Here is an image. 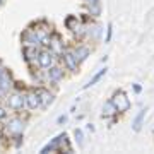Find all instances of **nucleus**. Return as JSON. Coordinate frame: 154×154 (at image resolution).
<instances>
[{
    "mask_svg": "<svg viewBox=\"0 0 154 154\" xmlns=\"http://www.w3.org/2000/svg\"><path fill=\"white\" fill-rule=\"evenodd\" d=\"M111 103L115 105V108H116L118 113H127V111L130 110V99H128V96H127L125 91H122V89H118V91L113 93Z\"/></svg>",
    "mask_w": 154,
    "mask_h": 154,
    "instance_id": "f257e3e1",
    "label": "nucleus"
},
{
    "mask_svg": "<svg viewBox=\"0 0 154 154\" xmlns=\"http://www.w3.org/2000/svg\"><path fill=\"white\" fill-rule=\"evenodd\" d=\"M5 130L11 135H19V134H22V130H24V122L21 120V118H12L9 123H7Z\"/></svg>",
    "mask_w": 154,
    "mask_h": 154,
    "instance_id": "f03ea898",
    "label": "nucleus"
},
{
    "mask_svg": "<svg viewBox=\"0 0 154 154\" xmlns=\"http://www.w3.org/2000/svg\"><path fill=\"white\" fill-rule=\"evenodd\" d=\"M38 63L43 69H50L53 65V53L51 51H39L38 53Z\"/></svg>",
    "mask_w": 154,
    "mask_h": 154,
    "instance_id": "7ed1b4c3",
    "label": "nucleus"
},
{
    "mask_svg": "<svg viewBox=\"0 0 154 154\" xmlns=\"http://www.w3.org/2000/svg\"><path fill=\"white\" fill-rule=\"evenodd\" d=\"M26 105V99L24 96L19 93H14L12 96H9V106L12 110H22V106Z\"/></svg>",
    "mask_w": 154,
    "mask_h": 154,
    "instance_id": "20e7f679",
    "label": "nucleus"
},
{
    "mask_svg": "<svg viewBox=\"0 0 154 154\" xmlns=\"http://www.w3.org/2000/svg\"><path fill=\"white\" fill-rule=\"evenodd\" d=\"M24 99H26V106L29 110H36L38 106H41V99H39L38 93H28L24 96Z\"/></svg>",
    "mask_w": 154,
    "mask_h": 154,
    "instance_id": "39448f33",
    "label": "nucleus"
},
{
    "mask_svg": "<svg viewBox=\"0 0 154 154\" xmlns=\"http://www.w3.org/2000/svg\"><path fill=\"white\" fill-rule=\"evenodd\" d=\"M74 57H75V60L81 63V62H84L86 58L89 57V53H91V50H89V46H86V45H79L77 48H74Z\"/></svg>",
    "mask_w": 154,
    "mask_h": 154,
    "instance_id": "423d86ee",
    "label": "nucleus"
},
{
    "mask_svg": "<svg viewBox=\"0 0 154 154\" xmlns=\"http://www.w3.org/2000/svg\"><path fill=\"white\" fill-rule=\"evenodd\" d=\"M62 58H63V63H65V67L69 69V70H72V72H75V70H77V65H79V62L75 60L74 53H70V51H67V53H62Z\"/></svg>",
    "mask_w": 154,
    "mask_h": 154,
    "instance_id": "0eeeda50",
    "label": "nucleus"
},
{
    "mask_svg": "<svg viewBox=\"0 0 154 154\" xmlns=\"http://www.w3.org/2000/svg\"><path fill=\"white\" fill-rule=\"evenodd\" d=\"M12 86V81H11V74L7 70L2 72V75H0V91L2 93H5V91H9Z\"/></svg>",
    "mask_w": 154,
    "mask_h": 154,
    "instance_id": "6e6552de",
    "label": "nucleus"
},
{
    "mask_svg": "<svg viewBox=\"0 0 154 154\" xmlns=\"http://www.w3.org/2000/svg\"><path fill=\"white\" fill-rule=\"evenodd\" d=\"M146 108H142V110L137 113V116L134 118V123H132V130L134 132H139L140 128H142V123H144V118H146Z\"/></svg>",
    "mask_w": 154,
    "mask_h": 154,
    "instance_id": "1a4fd4ad",
    "label": "nucleus"
},
{
    "mask_svg": "<svg viewBox=\"0 0 154 154\" xmlns=\"http://www.w3.org/2000/svg\"><path fill=\"white\" fill-rule=\"evenodd\" d=\"M65 137H67L65 134H62V135H58V137H55L53 140H51V142H50V144H46V146H45V147L41 149V152H48V151H55V149H58V146H60V142H62V140H63Z\"/></svg>",
    "mask_w": 154,
    "mask_h": 154,
    "instance_id": "9d476101",
    "label": "nucleus"
},
{
    "mask_svg": "<svg viewBox=\"0 0 154 154\" xmlns=\"http://www.w3.org/2000/svg\"><path fill=\"white\" fill-rule=\"evenodd\" d=\"M62 77H63V70H62L60 67H50L48 70V79L51 82H58Z\"/></svg>",
    "mask_w": 154,
    "mask_h": 154,
    "instance_id": "9b49d317",
    "label": "nucleus"
},
{
    "mask_svg": "<svg viewBox=\"0 0 154 154\" xmlns=\"http://www.w3.org/2000/svg\"><path fill=\"white\" fill-rule=\"evenodd\" d=\"M38 94H39V99H41V106H43V108H46L48 105H51V103H53V94L48 93L46 89L38 91Z\"/></svg>",
    "mask_w": 154,
    "mask_h": 154,
    "instance_id": "f8f14e48",
    "label": "nucleus"
},
{
    "mask_svg": "<svg viewBox=\"0 0 154 154\" xmlns=\"http://www.w3.org/2000/svg\"><path fill=\"white\" fill-rule=\"evenodd\" d=\"M118 111H116L115 105L111 103V99L110 101H106L105 106H103V118H111V116H115Z\"/></svg>",
    "mask_w": 154,
    "mask_h": 154,
    "instance_id": "ddd939ff",
    "label": "nucleus"
},
{
    "mask_svg": "<svg viewBox=\"0 0 154 154\" xmlns=\"http://www.w3.org/2000/svg\"><path fill=\"white\" fill-rule=\"evenodd\" d=\"M50 46H51V50L53 51H57V53H60V51H63V46H62V39H60V36L58 34H55L53 36V39L50 38Z\"/></svg>",
    "mask_w": 154,
    "mask_h": 154,
    "instance_id": "4468645a",
    "label": "nucleus"
},
{
    "mask_svg": "<svg viewBox=\"0 0 154 154\" xmlns=\"http://www.w3.org/2000/svg\"><path fill=\"white\" fill-rule=\"evenodd\" d=\"M106 70H108V69L105 67V69H101V70H99L98 74H94V75L91 77V79H89V82L86 84V86H84V89H89L91 86H94V84L98 82V81H101V77H103V75H106Z\"/></svg>",
    "mask_w": 154,
    "mask_h": 154,
    "instance_id": "2eb2a0df",
    "label": "nucleus"
},
{
    "mask_svg": "<svg viewBox=\"0 0 154 154\" xmlns=\"http://www.w3.org/2000/svg\"><path fill=\"white\" fill-rule=\"evenodd\" d=\"M65 26L70 31H75L79 26H81V22H79V19L77 17H74V16H70V17H67V21H65Z\"/></svg>",
    "mask_w": 154,
    "mask_h": 154,
    "instance_id": "dca6fc26",
    "label": "nucleus"
},
{
    "mask_svg": "<svg viewBox=\"0 0 154 154\" xmlns=\"http://www.w3.org/2000/svg\"><path fill=\"white\" fill-rule=\"evenodd\" d=\"M24 55H26V60H33V58H38V51H36V48H33V46H28V48H24Z\"/></svg>",
    "mask_w": 154,
    "mask_h": 154,
    "instance_id": "f3484780",
    "label": "nucleus"
},
{
    "mask_svg": "<svg viewBox=\"0 0 154 154\" xmlns=\"http://www.w3.org/2000/svg\"><path fill=\"white\" fill-rule=\"evenodd\" d=\"M74 135H75V140H77V144H79V147H82V146H84V135H82V130L75 128V130H74Z\"/></svg>",
    "mask_w": 154,
    "mask_h": 154,
    "instance_id": "a211bd4d",
    "label": "nucleus"
},
{
    "mask_svg": "<svg viewBox=\"0 0 154 154\" xmlns=\"http://www.w3.org/2000/svg\"><path fill=\"white\" fill-rule=\"evenodd\" d=\"M111 36H113V24H108V28H106V38H105V41L106 43H110L111 41Z\"/></svg>",
    "mask_w": 154,
    "mask_h": 154,
    "instance_id": "6ab92c4d",
    "label": "nucleus"
},
{
    "mask_svg": "<svg viewBox=\"0 0 154 154\" xmlns=\"http://www.w3.org/2000/svg\"><path fill=\"white\" fill-rule=\"evenodd\" d=\"M134 91H135V93H140V91H142V88H140L139 84H134Z\"/></svg>",
    "mask_w": 154,
    "mask_h": 154,
    "instance_id": "aec40b11",
    "label": "nucleus"
},
{
    "mask_svg": "<svg viewBox=\"0 0 154 154\" xmlns=\"http://www.w3.org/2000/svg\"><path fill=\"white\" fill-rule=\"evenodd\" d=\"M2 118H5V110L0 106V120H2Z\"/></svg>",
    "mask_w": 154,
    "mask_h": 154,
    "instance_id": "412c9836",
    "label": "nucleus"
},
{
    "mask_svg": "<svg viewBox=\"0 0 154 154\" xmlns=\"http://www.w3.org/2000/svg\"><path fill=\"white\" fill-rule=\"evenodd\" d=\"M67 122V116L63 115V116H58V123H65Z\"/></svg>",
    "mask_w": 154,
    "mask_h": 154,
    "instance_id": "4be33fe9",
    "label": "nucleus"
},
{
    "mask_svg": "<svg viewBox=\"0 0 154 154\" xmlns=\"http://www.w3.org/2000/svg\"><path fill=\"white\" fill-rule=\"evenodd\" d=\"M2 72H4V70H2V69H0V75H2Z\"/></svg>",
    "mask_w": 154,
    "mask_h": 154,
    "instance_id": "5701e85b",
    "label": "nucleus"
},
{
    "mask_svg": "<svg viewBox=\"0 0 154 154\" xmlns=\"http://www.w3.org/2000/svg\"><path fill=\"white\" fill-rule=\"evenodd\" d=\"M0 4H2V0H0Z\"/></svg>",
    "mask_w": 154,
    "mask_h": 154,
    "instance_id": "b1692460",
    "label": "nucleus"
}]
</instances>
